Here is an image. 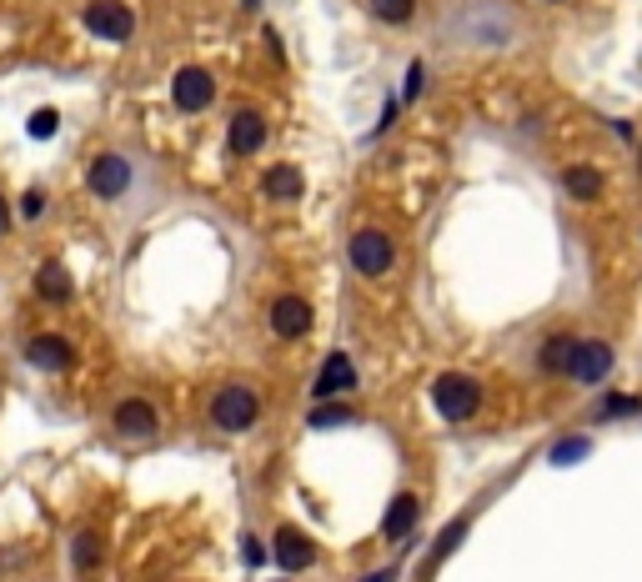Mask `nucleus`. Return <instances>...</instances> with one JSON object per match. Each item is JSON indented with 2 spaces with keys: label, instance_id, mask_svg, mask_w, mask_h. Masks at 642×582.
<instances>
[{
  "label": "nucleus",
  "instance_id": "f257e3e1",
  "mask_svg": "<svg viewBox=\"0 0 642 582\" xmlns=\"http://www.w3.org/2000/svg\"><path fill=\"white\" fill-rule=\"evenodd\" d=\"M432 407H437L447 422H467V417H477V407H482V387H477L467 372H442V377L432 382Z\"/></svg>",
  "mask_w": 642,
  "mask_h": 582
},
{
  "label": "nucleus",
  "instance_id": "f03ea898",
  "mask_svg": "<svg viewBox=\"0 0 642 582\" xmlns=\"http://www.w3.org/2000/svg\"><path fill=\"white\" fill-rule=\"evenodd\" d=\"M256 417H261V397L241 382H231L211 397V422L221 432H246V427H256Z\"/></svg>",
  "mask_w": 642,
  "mask_h": 582
},
{
  "label": "nucleus",
  "instance_id": "7ed1b4c3",
  "mask_svg": "<svg viewBox=\"0 0 642 582\" xmlns=\"http://www.w3.org/2000/svg\"><path fill=\"white\" fill-rule=\"evenodd\" d=\"M347 256H352V266H357L362 276H387V271L397 266V241H392L387 231L367 226V231H357V236H352Z\"/></svg>",
  "mask_w": 642,
  "mask_h": 582
},
{
  "label": "nucleus",
  "instance_id": "20e7f679",
  "mask_svg": "<svg viewBox=\"0 0 642 582\" xmlns=\"http://www.w3.org/2000/svg\"><path fill=\"white\" fill-rule=\"evenodd\" d=\"M86 186H91V196H101V201L126 196V186H131V161L116 156V151H101V156L86 166Z\"/></svg>",
  "mask_w": 642,
  "mask_h": 582
},
{
  "label": "nucleus",
  "instance_id": "39448f33",
  "mask_svg": "<svg viewBox=\"0 0 642 582\" xmlns=\"http://www.w3.org/2000/svg\"><path fill=\"white\" fill-rule=\"evenodd\" d=\"M171 101H176L181 111H206V106L216 101V76H211L206 66H181V71L171 76Z\"/></svg>",
  "mask_w": 642,
  "mask_h": 582
},
{
  "label": "nucleus",
  "instance_id": "423d86ee",
  "mask_svg": "<svg viewBox=\"0 0 642 582\" xmlns=\"http://www.w3.org/2000/svg\"><path fill=\"white\" fill-rule=\"evenodd\" d=\"M86 26H91V36H101V41H131L136 16L121 6V0H96V6H86Z\"/></svg>",
  "mask_w": 642,
  "mask_h": 582
},
{
  "label": "nucleus",
  "instance_id": "0eeeda50",
  "mask_svg": "<svg viewBox=\"0 0 642 582\" xmlns=\"http://www.w3.org/2000/svg\"><path fill=\"white\" fill-rule=\"evenodd\" d=\"M111 422H116V432H121V437H131V442L156 437V427H161V417H156V407H151L146 397H126V402H116Z\"/></svg>",
  "mask_w": 642,
  "mask_h": 582
},
{
  "label": "nucleus",
  "instance_id": "6e6552de",
  "mask_svg": "<svg viewBox=\"0 0 642 582\" xmlns=\"http://www.w3.org/2000/svg\"><path fill=\"white\" fill-rule=\"evenodd\" d=\"M567 377H577L582 387L607 382L612 377V347L607 342H577V357H572V372Z\"/></svg>",
  "mask_w": 642,
  "mask_h": 582
},
{
  "label": "nucleus",
  "instance_id": "1a4fd4ad",
  "mask_svg": "<svg viewBox=\"0 0 642 582\" xmlns=\"http://www.w3.org/2000/svg\"><path fill=\"white\" fill-rule=\"evenodd\" d=\"M271 332H276L281 342L306 337V332H311V307H306L301 297H276V302H271Z\"/></svg>",
  "mask_w": 642,
  "mask_h": 582
},
{
  "label": "nucleus",
  "instance_id": "9d476101",
  "mask_svg": "<svg viewBox=\"0 0 642 582\" xmlns=\"http://www.w3.org/2000/svg\"><path fill=\"white\" fill-rule=\"evenodd\" d=\"M26 357H31V367H41V372H66V367L76 362L71 342H66V337H56V332L31 337V342H26Z\"/></svg>",
  "mask_w": 642,
  "mask_h": 582
},
{
  "label": "nucleus",
  "instance_id": "9b49d317",
  "mask_svg": "<svg viewBox=\"0 0 642 582\" xmlns=\"http://www.w3.org/2000/svg\"><path fill=\"white\" fill-rule=\"evenodd\" d=\"M357 387V367H352V357L347 352H332L327 362H321V372H316V397H337V392H352Z\"/></svg>",
  "mask_w": 642,
  "mask_h": 582
},
{
  "label": "nucleus",
  "instance_id": "f8f14e48",
  "mask_svg": "<svg viewBox=\"0 0 642 582\" xmlns=\"http://www.w3.org/2000/svg\"><path fill=\"white\" fill-rule=\"evenodd\" d=\"M226 141H231L236 156H256V151L266 146V121H261V111H236Z\"/></svg>",
  "mask_w": 642,
  "mask_h": 582
},
{
  "label": "nucleus",
  "instance_id": "ddd939ff",
  "mask_svg": "<svg viewBox=\"0 0 642 582\" xmlns=\"http://www.w3.org/2000/svg\"><path fill=\"white\" fill-rule=\"evenodd\" d=\"M101 562H106V537H101L96 527H81V532L71 537V567H76L81 577H96Z\"/></svg>",
  "mask_w": 642,
  "mask_h": 582
},
{
  "label": "nucleus",
  "instance_id": "4468645a",
  "mask_svg": "<svg viewBox=\"0 0 642 582\" xmlns=\"http://www.w3.org/2000/svg\"><path fill=\"white\" fill-rule=\"evenodd\" d=\"M276 562H281V572H306V567L316 562L311 537H301L296 527H281V532H276Z\"/></svg>",
  "mask_w": 642,
  "mask_h": 582
},
{
  "label": "nucleus",
  "instance_id": "2eb2a0df",
  "mask_svg": "<svg viewBox=\"0 0 642 582\" xmlns=\"http://www.w3.org/2000/svg\"><path fill=\"white\" fill-rule=\"evenodd\" d=\"M572 357H577V337H567V332H552V337L537 347V367H542L547 377H567V372H572Z\"/></svg>",
  "mask_w": 642,
  "mask_h": 582
},
{
  "label": "nucleus",
  "instance_id": "dca6fc26",
  "mask_svg": "<svg viewBox=\"0 0 642 582\" xmlns=\"http://www.w3.org/2000/svg\"><path fill=\"white\" fill-rule=\"evenodd\" d=\"M417 517H422V502H417V492H397V497H392V507H387V517H382V537L402 542V537L417 527Z\"/></svg>",
  "mask_w": 642,
  "mask_h": 582
},
{
  "label": "nucleus",
  "instance_id": "f3484780",
  "mask_svg": "<svg viewBox=\"0 0 642 582\" xmlns=\"http://www.w3.org/2000/svg\"><path fill=\"white\" fill-rule=\"evenodd\" d=\"M301 191H306V176L296 166H271L266 171V196L271 201H301Z\"/></svg>",
  "mask_w": 642,
  "mask_h": 582
},
{
  "label": "nucleus",
  "instance_id": "a211bd4d",
  "mask_svg": "<svg viewBox=\"0 0 642 582\" xmlns=\"http://www.w3.org/2000/svg\"><path fill=\"white\" fill-rule=\"evenodd\" d=\"M562 186H567L572 201H592V196H602V171L597 166H567L562 171Z\"/></svg>",
  "mask_w": 642,
  "mask_h": 582
},
{
  "label": "nucleus",
  "instance_id": "6ab92c4d",
  "mask_svg": "<svg viewBox=\"0 0 642 582\" xmlns=\"http://www.w3.org/2000/svg\"><path fill=\"white\" fill-rule=\"evenodd\" d=\"M36 291L46 302H71V276H66V266L61 261H46L41 271H36Z\"/></svg>",
  "mask_w": 642,
  "mask_h": 582
},
{
  "label": "nucleus",
  "instance_id": "aec40b11",
  "mask_svg": "<svg viewBox=\"0 0 642 582\" xmlns=\"http://www.w3.org/2000/svg\"><path fill=\"white\" fill-rule=\"evenodd\" d=\"M467 527H472V517H452V522H447V532L437 537V547H432V557H427V572H432V567H442V562L452 557V547L467 537ZM427 572H422V577H427Z\"/></svg>",
  "mask_w": 642,
  "mask_h": 582
},
{
  "label": "nucleus",
  "instance_id": "412c9836",
  "mask_svg": "<svg viewBox=\"0 0 642 582\" xmlns=\"http://www.w3.org/2000/svg\"><path fill=\"white\" fill-rule=\"evenodd\" d=\"M412 11H417V0H372V16L387 26H407Z\"/></svg>",
  "mask_w": 642,
  "mask_h": 582
},
{
  "label": "nucleus",
  "instance_id": "4be33fe9",
  "mask_svg": "<svg viewBox=\"0 0 642 582\" xmlns=\"http://www.w3.org/2000/svg\"><path fill=\"white\" fill-rule=\"evenodd\" d=\"M587 452H592L587 437H562V442L552 447V467H572V462H582Z\"/></svg>",
  "mask_w": 642,
  "mask_h": 582
},
{
  "label": "nucleus",
  "instance_id": "5701e85b",
  "mask_svg": "<svg viewBox=\"0 0 642 582\" xmlns=\"http://www.w3.org/2000/svg\"><path fill=\"white\" fill-rule=\"evenodd\" d=\"M306 422H311V427H337V422L347 427V422H352V407H342V402H327V407H316Z\"/></svg>",
  "mask_w": 642,
  "mask_h": 582
},
{
  "label": "nucleus",
  "instance_id": "b1692460",
  "mask_svg": "<svg viewBox=\"0 0 642 582\" xmlns=\"http://www.w3.org/2000/svg\"><path fill=\"white\" fill-rule=\"evenodd\" d=\"M642 402L637 397H622V392H612V397H602V407H597V417H632Z\"/></svg>",
  "mask_w": 642,
  "mask_h": 582
},
{
  "label": "nucleus",
  "instance_id": "393cba45",
  "mask_svg": "<svg viewBox=\"0 0 642 582\" xmlns=\"http://www.w3.org/2000/svg\"><path fill=\"white\" fill-rule=\"evenodd\" d=\"M21 216H26V221H41V216H46V191H41V186H31V191L21 196Z\"/></svg>",
  "mask_w": 642,
  "mask_h": 582
},
{
  "label": "nucleus",
  "instance_id": "a878e982",
  "mask_svg": "<svg viewBox=\"0 0 642 582\" xmlns=\"http://www.w3.org/2000/svg\"><path fill=\"white\" fill-rule=\"evenodd\" d=\"M51 131H56V111H51V106H41V111L31 116V136H36V141H46Z\"/></svg>",
  "mask_w": 642,
  "mask_h": 582
},
{
  "label": "nucleus",
  "instance_id": "bb28decb",
  "mask_svg": "<svg viewBox=\"0 0 642 582\" xmlns=\"http://www.w3.org/2000/svg\"><path fill=\"white\" fill-rule=\"evenodd\" d=\"M422 86H427V66H412V71H407V101H417Z\"/></svg>",
  "mask_w": 642,
  "mask_h": 582
},
{
  "label": "nucleus",
  "instance_id": "cd10ccee",
  "mask_svg": "<svg viewBox=\"0 0 642 582\" xmlns=\"http://www.w3.org/2000/svg\"><path fill=\"white\" fill-rule=\"evenodd\" d=\"M241 557H246L251 567H261V562H266V547H261L256 537H246V542H241Z\"/></svg>",
  "mask_w": 642,
  "mask_h": 582
},
{
  "label": "nucleus",
  "instance_id": "c85d7f7f",
  "mask_svg": "<svg viewBox=\"0 0 642 582\" xmlns=\"http://www.w3.org/2000/svg\"><path fill=\"white\" fill-rule=\"evenodd\" d=\"M11 231V206H6V196H0V236Z\"/></svg>",
  "mask_w": 642,
  "mask_h": 582
},
{
  "label": "nucleus",
  "instance_id": "c756f323",
  "mask_svg": "<svg viewBox=\"0 0 642 582\" xmlns=\"http://www.w3.org/2000/svg\"><path fill=\"white\" fill-rule=\"evenodd\" d=\"M367 582H397V567H382V572H372Z\"/></svg>",
  "mask_w": 642,
  "mask_h": 582
},
{
  "label": "nucleus",
  "instance_id": "7c9ffc66",
  "mask_svg": "<svg viewBox=\"0 0 642 582\" xmlns=\"http://www.w3.org/2000/svg\"><path fill=\"white\" fill-rule=\"evenodd\" d=\"M241 6H246V11H256V6H261V0H241Z\"/></svg>",
  "mask_w": 642,
  "mask_h": 582
}]
</instances>
